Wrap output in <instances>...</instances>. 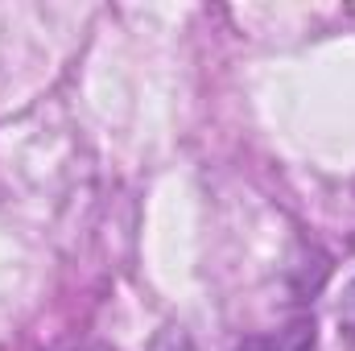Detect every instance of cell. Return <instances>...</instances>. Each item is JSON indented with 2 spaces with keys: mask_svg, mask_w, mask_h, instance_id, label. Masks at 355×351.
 Returning a JSON list of instances; mask_svg holds the SVG:
<instances>
[{
  "mask_svg": "<svg viewBox=\"0 0 355 351\" xmlns=\"http://www.w3.org/2000/svg\"><path fill=\"white\" fill-rule=\"evenodd\" d=\"M240 351H314V327H289V331H268L244 339Z\"/></svg>",
  "mask_w": 355,
  "mask_h": 351,
  "instance_id": "obj_1",
  "label": "cell"
},
{
  "mask_svg": "<svg viewBox=\"0 0 355 351\" xmlns=\"http://www.w3.org/2000/svg\"><path fill=\"white\" fill-rule=\"evenodd\" d=\"M339 318H343V327L355 335V285L347 289V298H343V306H339Z\"/></svg>",
  "mask_w": 355,
  "mask_h": 351,
  "instance_id": "obj_2",
  "label": "cell"
},
{
  "mask_svg": "<svg viewBox=\"0 0 355 351\" xmlns=\"http://www.w3.org/2000/svg\"><path fill=\"white\" fill-rule=\"evenodd\" d=\"M58 351H116V348L112 343H91L87 339V343H71V348H58Z\"/></svg>",
  "mask_w": 355,
  "mask_h": 351,
  "instance_id": "obj_3",
  "label": "cell"
}]
</instances>
